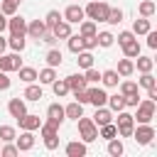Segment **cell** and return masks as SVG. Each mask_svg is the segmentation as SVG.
I'll return each instance as SVG.
<instances>
[{
  "label": "cell",
  "mask_w": 157,
  "mask_h": 157,
  "mask_svg": "<svg viewBox=\"0 0 157 157\" xmlns=\"http://www.w3.org/2000/svg\"><path fill=\"white\" fill-rule=\"evenodd\" d=\"M5 29H7V17H5L2 12H0V34H2Z\"/></svg>",
  "instance_id": "56"
},
{
  "label": "cell",
  "mask_w": 157,
  "mask_h": 157,
  "mask_svg": "<svg viewBox=\"0 0 157 157\" xmlns=\"http://www.w3.org/2000/svg\"><path fill=\"white\" fill-rule=\"evenodd\" d=\"M137 145H150L155 140V128L152 123H137V128H132V135H130Z\"/></svg>",
  "instance_id": "5"
},
{
  "label": "cell",
  "mask_w": 157,
  "mask_h": 157,
  "mask_svg": "<svg viewBox=\"0 0 157 157\" xmlns=\"http://www.w3.org/2000/svg\"><path fill=\"white\" fill-rule=\"evenodd\" d=\"M123 152H125L123 142H120L118 137H110V140H108V155H110V157H120Z\"/></svg>",
  "instance_id": "37"
},
{
  "label": "cell",
  "mask_w": 157,
  "mask_h": 157,
  "mask_svg": "<svg viewBox=\"0 0 157 157\" xmlns=\"http://www.w3.org/2000/svg\"><path fill=\"white\" fill-rule=\"evenodd\" d=\"M96 42H98V47L108 49V47L115 44V34L113 32H96Z\"/></svg>",
  "instance_id": "27"
},
{
  "label": "cell",
  "mask_w": 157,
  "mask_h": 157,
  "mask_svg": "<svg viewBox=\"0 0 157 157\" xmlns=\"http://www.w3.org/2000/svg\"><path fill=\"white\" fill-rule=\"evenodd\" d=\"M76 56H78L76 61H78V66H81V69H88V66H93V54H91V52L81 49V52H78Z\"/></svg>",
  "instance_id": "41"
},
{
  "label": "cell",
  "mask_w": 157,
  "mask_h": 157,
  "mask_svg": "<svg viewBox=\"0 0 157 157\" xmlns=\"http://www.w3.org/2000/svg\"><path fill=\"white\" fill-rule=\"evenodd\" d=\"M52 32H54V37H56V39H66V37L71 34V25H69V22L61 17V20H59V22L52 27Z\"/></svg>",
  "instance_id": "21"
},
{
  "label": "cell",
  "mask_w": 157,
  "mask_h": 157,
  "mask_svg": "<svg viewBox=\"0 0 157 157\" xmlns=\"http://www.w3.org/2000/svg\"><path fill=\"white\" fill-rule=\"evenodd\" d=\"M155 86H157V78L152 76V71H147L137 78V88H155Z\"/></svg>",
  "instance_id": "38"
},
{
  "label": "cell",
  "mask_w": 157,
  "mask_h": 157,
  "mask_svg": "<svg viewBox=\"0 0 157 157\" xmlns=\"http://www.w3.org/2000/svg\"><path fill=\"white\" fill-rule=\"evenodd\" d=\"M61 17H64V20L69 22V25H78V22H81V20H83L86 15H83V7H81V5L71 2V5H69V7L64 10V12H61Z\"/></svg>",
  "instance_id": "7"
},
{
  "label": "cell",
  "mask_w": 157,
  "mask_h": 157,
  "mask_svg": "<svg viewBox=\"0 0 157 157\" xmlns=\"http://www.w3.org/2000/svg\"><path fill=\"white\" fill-rule=\"evenodd\" d=\"M140 103V93H130V96H125V108H135Z\"/></svg>",
  "instance_id": "52"
},
{
  "label": "cell",
  "mask_w": 157,
  "mask_h": 157,
  "mask_svg": "<svg viewBox=\"0 0 157 157\" xmlns=\"http://www.w3.org/2000/svg\"><path fill=\"white\" fill-rule=\"evenodd\" d=\"M74 93V101H78L81 105H86L88 103V88H81V91H71Z\"/></svg>",
  "instance_id": "49"
},
{
  "label": "cell",
  "mask_w": 157,
  "mask_h": 157,
  "mask_svg": "<svg viewBox=\"0 0 157 157\" xmlns=\"http://www.w3.org/2000/svg\"><path fill=\"white\" fill-rule=\"evenodd\" d=\"M118 86H120V93H123V96H130V93H137V83H135V81H120Z\"/></svg>",
  "instance_id": "47"
},
{
  "label": "cell",
  "mask_w": 157,
  "mask_h": 157,
  "mask_svg": "<svg viewBox=\"0 0 157 157\" xmlns=\"http://www.w3.org/2000/svg\"><path fill=\"white\" fill-rule=\"evenodd\" d=\"M108 10H110L108 2H103V0H88L86 7H83V15H86L88 20H93V22H105Z\"/></svg>",
  "instance_id": "1"
},
{
  "label": "cell",
  "mask_w": 157,
  "mask_h": 157,
  "mask_svg": "<svg viewBox=\"0 0 157 157\" xmlns=\"http://www.w3.org/2000/svg\"><path fill=\"white\" fill-rule=\"evenodd\" d=\"M17 123H20V130H39V125H42V118L37 115V113H25V115H20L17 118Z\"/></svg>",
  "instance_id": "8"
},
{
  "label": "cell",
  "mask_w": 157,
  "mask_h": 157,
  "mask_svg": "<svg viewBox=\"0 0 157 157\" xmlns=\"http://www.w3.org/2000/svg\"><path fill=\"white\" fill-rule=\"evenodd\" d=\"M115 71H118V76L128 78V76H132V74H135V61L125 56V59H120V61H118V69H115Z\"/></svg>",
  "instance_id": "19"
},
{
  "label": "cell",
  "mask_w": 157,
  "mask_h": 157,
  "mask_svg": "<svg viewBox=\"0 0 157 157\" xmlns=\"http://www.w3.org/2000/svg\"><path fill=\"white\" fill-rule=\"evenodd\" d=\"M145 37H147V47H150V49H157V32H155V29H150Z\"/></svg>",
  "instance_id": "54"
},
{
  "label": "cell",
  "mask_w": 157,
  "mask_h": 157,
  "mask_svg": "<svg viewBox=\"0 0 157 157\" xmlns=\"http://www.w3.org/2000/svg\"><path fill=\"white\" fill-rule=\"evenodd\" d=\"M147 98L157 103V86H155V88H147Z\"/></svg>",
  "instance_id": "55"
},
{
  "label": "cell",
  "mask_w": 157,
  "mask_h": 157,
  "mask_svg": "<svg viewBox=\"0 0 157 157\" xmlns=\"http://www.w3.org/2000/svg\"><path fill=\"white\" fill-rule=\"evenodd\" d=\"M135 59H137V61H135V69H137L140 74H147V71L155 69V59H152V56H140V54H137Z\"/></svg>",
  "instance_id": "23"
},
{
  "label": "cell",
  "mask_w": 157,
  "mask_h": 157,
  "mask_svg": "<svg viewBox=\"0 0 157 157\" xmlns=\"http://www.w3.org/2000/svg\"><path fill=\"white\" fill-rule=\"evenodd\" d=\"M105 101H108V93H105L103 88H98V86H88V103H91L93 108L105 105Z\"/></svg>",
  "instance_id": "11"
},
{
  "label": "cell",
  "mask_w": 157,
  "mask_h": 157,
  "mask_svg": "<svg viewBox=\"0 0 157 157\" xmlns=\"http://www.w3.org/2000/svg\"><path fill=\"white\" fill-rule=\"evenodd\" d=\"M59 20H61V12H59V10H49V12H47V17H44V27H47V29H52Z\"/></svg>",
  "instance_id": "43"
},
{
  "label": "cell",
  "mask_w": 157,
  "mask_h": 157,
  "mask_svg": "<svg viewBox=\"0 0 157 157\" xmlns=\"http://www.w3.org/2000/svg\"><path fill=\"white\" fill-rule=\"evenodd\" d=\"M39 42H44V44L54 47V44H56V37H54V32H52V29H47V32H44V34L39 37Z\"/></svg>",
  "instance_id": "51"
},
{
  "label": "cell",
  "mask_w": 157,
  "mask_h": 157,
  "mask_svg": "<svg viewBox=\"0 0 157 157\" xmlns=\"http://www.w3.org/2000/svg\"><path fill=\"white\" fill-rule=\"evenodd\" d=\"M105 22H108V25H120V22H123V10H120V7H110L108 15H105Z\"/></svg>",
  "instance_id": "40"
},
{
  "label": "cell",
  "mask_w": 157,
  "mask_h": 157,
  "mask_svg": "<svg viewBox=\"0 0 157 157\" xmlns=\"http://www.w3.org/2000/svg\"><path fill=\"white\" fill-rule=\"evenodd\" d=\"M98 137H103V140L118 137V128H115V123H105V125H101V128H98Z\"/></svg>",
  "instance_id": "35"
},
{
  "label": "cell",
  "mask_w": 157,
  "mask_h": 157,
  "mask_svg": "<svg viewBox=\"0 0 157 157\" xmlns=\"http://www.w3.org/2000/svg\"><path fill=\"white\" fill-rule=\"evenodd\" d=\"M135 110H137V113H135L132 118H135L137 123H152V118H155V110H157V105H155V101H150V98H145V101L140 98V103L135 105Z\"/></svg>",
  "instance_id": "2"
},
{
  "label": "cell",
  "mask_w": 157,
  "mask_h": 157,
  "mask_svg": "<svg viewBox=\"0 0 157 157\" xmlns=\"http://www.w3.org/2000/svg\"><path fill=\"white\" fill-rule=\"evenodd\" d=\"M15 155H20L17 145H12V142H5V145H0V157H15Z\"/></svg>",
  "instance_id": "45"
},
{
  "label": "cell",
  "mask_w": 157,
  "mask_h": 157,
  "mask_svg": "<svg viewBox=\"0 0 157 157\" xmlns=\"http://www.w3.org/2000/svg\"><path fill=\"white\" fill-rule=\"evenodd\" d=\"M105 105H108L113 113H118V110H123V108H125V96H123V93H113V96H108Z\"/></svg>",
  "instance_id": "24"
},
{
  "label": "cell",
  "mask_w": 157,
  "mask_h": 157,
  "mask_svg": "<svg viewBox=\"0 0 157 157\" xmlns=\"http://www.w3.org/2000/svg\"><path fill=\"white\" fill-rule=\"evenodd\" d=\"M44 59H47V66H54V69H56V66H61V61H64V56H61V52H59L56 47H52V49L47 52V56H44Z\"/></svg>",
  "instance_id": "29"
},
{
  "label": "cell",
  "mask_w": 157,
  "mask_h": 157,
  "mask_svg": "<svg viewBox=\"0 0 157 157\" xmlns=\"http://www.w3.org/2000/svg\"><path fill=\"white\" fill-rule=\"evenodd\" d=\"M137 12H140V17H152V15L157 12L155 0H142V2L137 5Z\"/></svg>",
  "instance_id": "26"
},
{
  "label": "cell",
  "mask_w": 157,
  "mask_h": 157,
  "mask_svg": "<svg viewBox=\"0 0 157 157\" xmlns=\"http://www.w3.org/2000/svg\"><path fill=\"white\" fill-rule=\"evenodd\" d=\"M7 29H10V34H25V37H27V20L20 17L17 12L10 15V20H7Z\"/></svg>",
  "instance_id": "9"
},
{
  "label": "cell",
  "mask_w": 157,
  "mask_h": 157,
  "mask_svg": "<svg viewBox=\"0 0 157 157\" xmlns=\"http://www.w3.org/2000/svg\"><path fill=\"white\" fill-rule=\"evenodd\" d=\"M47 118L64 123V105H61V103H52V105L47 108Z\"/></svg>",
  "instance_id": "34"
},
{
  "label": "cell",
  "mask_w": 157,
  "mask_h": 157,
  "mask_svg": "<svg viewBox=\"0 0 157 157\" xmlns=\"http://www.w3.org/2000/svg\"><path fill=\"white\" fill-rule=\"evenodd\" d=\"M12 2H17V5H20V0H12Z\"/></svg>",
  "instance_id": "58"
},
{
  "label": "cell",
  "mask_w": 157,
  "mask_h": 157,
  "mask_svg": "<svg viewBox=\"0 0 157 157\" xmlns=\"http://www.w3.org/2000/svg\"><path fill=\"white\" fill-rule=\"evenodd\" d=\"M7 113L17 120L20 115H25V113H27V101H25V98H20V96H17V98H10V101H7Z\"/></svg>",
  "instance_id": "10"
},
{
  "label": "cell",
  "mask_w": 157,
  "mask_h": 157,
  "mask_svg": "<svg viewBox=\"0 0 157 157\" xmlns=\"http://www.w3.org/2000/svg\"><path fill=\"white\" fill-rule=\"evenodd\" d=\"M81 115H83V105H81L78 101H71L69 105H64V118L76 120V118H81Z\"/></svg>",
  "instance_id": "22"
},
{
  "label": "cell",
  "mask_w": 157,
  "mask_h": 157,
  "mask_svg": "<svg viewBox=\"0 0 157 157\" xmlns=\"http://www.w3.org/2000/svg\"><path fill=\"white\" fill-rule=\"evenodd\" d=\"M5 49H7V39L0 34V54H5Z\"/></svg>",
  "instance_id": "57"
},
{
  "label": "cell",
  "mask_w": 157,
  "mask_h": 157,
  "mask_svg": "<svg viewBox=\"0 0 157 157\" xmlns=\"http://www.w3.org/2000/svg\"><path fill=\"white\" fill-rule=\"evenodd\" d=\"M91 120H93L98 128H101V125H105V123H113V110H110L108 105H98Z\"/></svg>",
  "instance_id": "13"
},
{
  "label": "cell",
  "mask_w": 157,
  "mask_h": 157,
  "mask_svg": "<svg viewBox=\"0 0 157 157\" xmlns=\"http://www.w3.org/2000/svg\"><path fill=\"white\" fill-rule=\"evenodd\" d=\"M10 83H12V81H10V74H7V71H0V91H7Z\"/></svg>",
  "instance_id": "53"
},
{
  "label": "cell",
  "mask_w": 157,
  "mask_h": 157,
  "mask_svg": "<svg viewBox=\"0 0 157 157\" xmlns=\"http://www.w3.org/2000/svg\"><path fill=\"white\" fill-rule=\"evenodd\" d=\"M22 98L34 103V101H42V98H44V91H42V86H39V83H27V88H25Z\"/></svg>",
  "instance_id": "16"
},
{
  "label": "cell",
  "mask_w": 157,
  "mask_h": 157,
  "mask_svg": "<svg viewBox=\"0 0 157 157\" xmlns=\"http://www.w3.org/2000/svg\"><path fill=\"white\" fill-rule=\"evenodd\" d=\"M76 123H78V132H81V140L88 145V142H93V140H98V125L91 120V118H76Z\"/></svg>",
  "instance_id": "3"
},
{
  "label": "cell",
  "mask_w": 157,
  "mask_h": 157,
  "mask_svg": "<svg viewBox=\"0 0 157 157\" xmlns=\"http://www.w3.org/2000/svg\"><path fill=\"white\" fill-rule=\"evenodd\" d=\"M96 32H98V27H96L93 20H81V22H78V34H81V37H93Z\"/></svg>",
  "instance_id": "25"
},
{
  "label": "cell",
  "mask_w": 157,
  "mask_h": 157,
  "mask_svg": "<svg viewBox=\"0 0 157 157\" xmlns=\"http://www.w3.org/2000/svg\"><path fill=\"white\" fill-rule=\"evenodd\" d=\"M0 145H2V140H0Z\"/></svg>",
  "instance_id": "59"
},
{
  "label": "cell",
  "mask_w": 157,
  "mask_h": 157,
  "mask_svg": "<svg viewBox=\"0 0 157 157\" xmlns=\"http://www.w3.org/2000/svg\"><path fill=\"white\" fill-rule=\"evenodd\" d=\"M81 42H83V49H86V52H93V49L98 47V42H96V34H93V37H81Z\"/></svg>",
  "instance_id": "50"
},
{
  "label": "cell",
  "mask_w": 157,
  "mask_h": 157,
  "mask_svg": "<svg viewBox=\"0 0 157 157\" xmlns=\"http://www.w3.org/2000/svg\"><path fill=\"white\" fill-rule=\"evenodd\" d=\"M25 44H27V39H25V34H10V39H7V47H10L12 52H20V54H22V49H25Z\"/></svg>",
  "instance_id": "28"
},
{
  "label": "cell",
  "mask_w": 157,
  "mask_h": 157,
  "mask_svg": "<svg viewBox=\"0 0 157 157\" xmlns=\"http://www.w3.org/2000/svg\"><path fill=\"white\" fill-rule=\"evenodd\" d=\"M44 137V147L47 150H56L59 147V132H42Z\"/></svg>",
  "instance_id": "42"
},
{
  "label": "cell",
  "mask_w": 157,
  "mask_h": 157,
  "mask_svg": "<svg viewBox=\"0 0 157 157\" xmlns=\"http://www.w3.org/2000/svg\"><path fill=\"white\" fill-rule=\"evenodd\" d=\"M64 81H66L69 91H81V88H88V83H86L83 74H71V76H66Z\"/></svg>",
  "instance_id": "18"
},
{
  "label": "cell",
  "mask_w": 157,
  "mask_h": 157,
  "mask_svg": "<svg viewBox=\"0 0 157 157\" xmlns=\"http://www.w3.org/2000/svg\"><path fill=\"white\" fill-rule=\"evenodd\" d=\"M17 74H20V81H25V83H34L37 81V69H32V66H20Z\"/></svg>",
  "instance_id": "30"
},
{
  "label": "cell",
  "mask_w": 157,
  "mask_h": 157,
  "mask_svg": "<svg viewBox=\"0 0 157 157\" xmlns=\"http://www.w3.org/2000/svg\"><path fill=\"white\" fill-rule=\"evenodd\" d=\"M83 78H86V83H98V81H101V71L93 69V66H88L86 74H83Z\"/></svg>",
  "instance_id": "46"
},
{
  "label": "cell",
  "mask_w": 157,
  "mask_h": 157,
  "mask_svg": "<svg viewBox=\"0 0 157 157\" xmlns=\"http://www.w3.org/2000/svg\"><path fill=\"white\" fill-rule=\"evenodd\" d=\"M115 128H118V135H120V137H130V135H132V128H135V118H132V113H128L125 108L118 110Z\"/></svg>",
  "instance_id": "4"
},
{
  "label": "cell",
  "mask_w": 157,
  "mask_h": 157,
  "mask_svg": "<svg viewBox=\"0 0 157 157\" xmlns=\"http://www.w3.org/2000/svg\"><path fill=\"white\" fill-rule=\"evenodd\" d=\"M49 86H52V91H54V96H56V98H64V96H66V93H71V91H69V86H66V81H64V78H54V81H52V83H49Z\"/></svg>",
  "instance_id": "32"
},
{
  "label": "cell",
  "mask_w": 157,
  "mask_h": 157,
  "mask_svg": "<svg viewBox=\"0 0 157 157\" xmlns=\"http://www.w3.org/2000/svg\"><path fill=\"white\" fill-rule=\"evenodd\" d=\"M47 32V27H44V20H32V22H27V37L29 39H37L39 42V37Z\"/></svg>",
  "instance_id": "15"
},
{
  "label": "cell",
  "mask_w": 157,
  "mask_h": 157,
  "mask_svg": "<svg viewBox=\"0 0 157 157\" xmlns=\"http://www.w3.org/2000/svg\"><path fill=\"white\" fill-rule=\"evenodd\" d=\"M123 54H125L128 59H135V56L140 54V42H137V37H135L132 42H128V44H123Z\"/></svg>",
  "instance_id": "36"
},
{
  "label": "cell",
  "mask_w": 157,
  "mask_h": 157,
  "mask_svg": "<svg viewBox=\"0 0 157 157\" xmlns=\"http://www.w3.org/2000/svg\"><path fill=\"white\" fill-rule=\"evenodd\" d=\"M66 47H69V52H71V54H78V52L83 49L81 34H69V37H66Z\"/></svg>",
  "instance_id": "33"
},
{
  "label": "cell",
  "mask_w": 157,
  "mask_h": 157,
  "mask_svg": "<svg viewBox=\"0 0 157 157\" xmlns=\"http://www.w3.org/2000/svg\"><path fill=\"white\" fill-rule=\"evenodd\" d=\"M115 39H118V44L123 47V44H128V42H132V39H135V34H132L130 29H123V32H118V37H115Z\"/></svg>",
  "instance_id": "48"
},
{
  "label": "cell",
  "mask_w": 157,
  "mask_h": 157,
  "mask_svg": "<svg viewBox=\"0 0 157 157\" xmlns=\"http://www.w3.org/2000/svg\"><path fill=\"white\" fill-rule=\"evenodd\" d=\"M64 152H66V157H86L88 147H86L83 140H81V142H78V140H71V142H66Z\"/></svg>",
  "instance_id": "12"
},
{
  "label": "cell",
  "mask_w": 157,
  "mask_h": 157,
  "mask_svg": "<svg viewBox=\"0 0 157 157\" xmlns=\"http://www.w3.org/2000/svg\"><path fill=\"white\" fill-rule=\"evenodd\" d=\"M101 83H103L105 88H115V86L120 83V76H118V71H115V69L101 71Z\"/></svg>",
  "instance_id": "17"
},
{
  "label": "cell",
  "mask_w": 157,
  "mask_h": 157,
  "mask_svg": "<svg viewBox=\"0 0 157 157\" xmlns=\"http://www.w3.org/2000/svg\"><path fill=\"white\" fill-rule=\"evenodd\" d=\"M150 29H152V22H150V17H140V20H135V22H132V29H130V32L137 37V34H147Z\"/></svg>",
  "instance_id": "20"
},
{
  "label": "cell",
  "mask_w": 157,
  "mask_h": 157,
  "mask_svg": "<svg viewBox=\"0 0 157 157\" xmlns=\"http://www.w3.org/2000/svg\"><path fill=\"white\" fill-rule=\"evenodd\" d=\"M15 137H17V130L12 125H0V140L2 142H15Z\"/></svg>",
  "instance_id": "39"
},
{
  "label": "cell",
  "mask_w": 157,
  "mask_h": 157,
  "mask_svg": "<svg viewBox=\"0 0 157 157\" xmlns=\"http://www.w3.org/2000/svg\"><path fill=\"white\" fill-rule=\"evenodd\" d=\"M54 78H56V69H54V66H47V69L37 71V81H39V83H47V86H49Z\"/></svg>",
  "instance_id": "31"
},
{
  "label": "cell",
  "mask_w": 157,
  "mask_h": 157,
  "mask_svg": "<svg viewBox=\"0 0 157 157\" xmlns=\"http://www.w3.org/2000/svg\"><path fill=\"white\" fill-rule=\"evenodd\" d=\"M15 145H17L20 152H29V150L34 147V135H32V130H22V135L15 137Z\"/></svg>",
  "instance_id": "14"
},
{
  "label": "cell",
  "mask_w": 157,
  "mask_h": 157,
  "mask_svg": "<svg viewBox=\"0 0 157 157\" xmlns=\"http://www.w3.org/2000/svg\"><path fill=\"white\" fill-rule=\"evenodd\" d=\"M22 66V59H20V52H10V54H0V71H17Z\"/></svg>",
  "instance_id": "6"
},
{
  "label": "cell",
  "mask_w": 157,
  "mask_h": 157,
  "mask_svg": "<svg viewBox=\"0 0 157 157\" xmlns=\"http://www.w3.org/2000/svg\"><path fill=\"white\" fill-rule=\"evenodd\" d=\"M0 12H2L5 17L15 15V12H17V2H12V0H0Z\"/></svg>",
  "instance_id": "44"
}]
</instances>
